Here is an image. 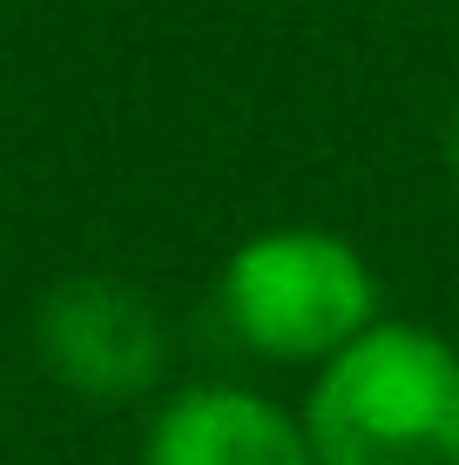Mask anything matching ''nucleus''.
<instances>
[{"label": "nucleus", "mask_w": 459, "mask_h": 465, "mask_svg": "<svg viewBox=\"0 0 459 465\" xmlns=\"http://www.w3.org/2000/svg\"><path fill=\"white\" fill-rule=\"evenodd\" d=\"M142 465H318L304 419L244 384H189L155 411Z\"/></svg>", "instance_id": "20e7f679"}, {"label": "nucleus", "mask_w": 459, "mask_h": 465, "mask_svg": "<svg viewBox=\"0 0 459 465\" xmlns=\"http://www.w3.org/2000/svg\"><path fill=\"white\" fill-rule=\"evenodd\" d=\"M224 317L257 358L331 364L378 324V283L344 236L264 230L224 263Z\"/></svg>", "instance_id": "f03ea898"}, {"label": "nucleus", "mask_w": 459, "mask_h": 465, "mask_svg": "<svg viewBox=\"0 0 459 465\" xmlns=\"http://www.w3.org/2000/svg\"><path fill=\"white\" fill-rule=\"evenodd\" d=\"M35 351L61 391L95 398V405H122V398H142L163 384L169 331L135 283L68 277L35 311Z\"/></svg>", "instance_id": "7ed1b4c3"}, {"label": "nucleus", "mask_w": 459, "mask_h": 465, "mask_svg": "<svg viewBox=\"0 0 459 465\" xmlns=\"http://www.w3.org/2000/svg\"><path fill=\"white\" fill-rule=\"evenodd\" d=\"M453 169H459V115H453Z\"/></svg>", "instance_id": "39448f33"}, {"label": "nucleus", "mask_w": 459, "mask_h": 465, "mask_svg": "<svg viewBox=\"0 0 459 465\" xmlns=\"http://www.w3.org/2000/svg\"><path fill=\"white\" fill-rule=\"evenodd\" d=\"M304 439L318 465H459V351L425 324L378 317L318 364Z\"/></svg>", "instance_id": "f257e3e1"}]
</instances>
